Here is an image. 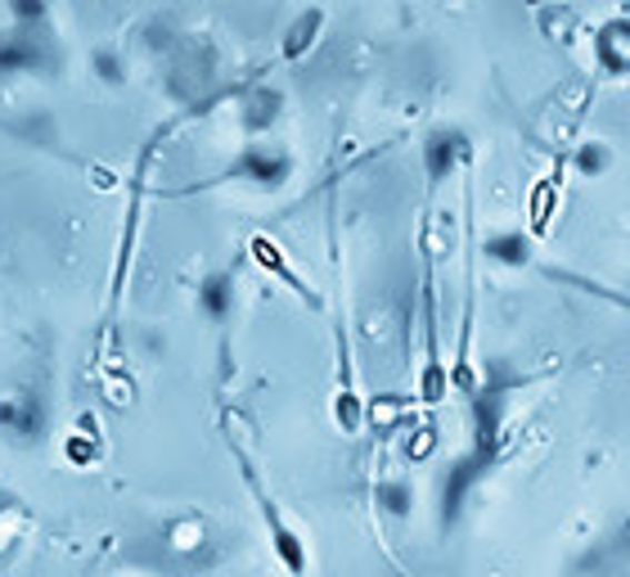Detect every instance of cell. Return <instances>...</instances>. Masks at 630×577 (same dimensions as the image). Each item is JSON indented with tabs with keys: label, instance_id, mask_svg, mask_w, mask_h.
Listing matches in <instances>:
<instances>
[{
	"label": "cell",
	"instance_id": "obj_6",
	"mask_svg": "<svg viewBox=\"0 0 630 577\" xmlns=\"http://www.w3.org/2000/svg\"><path fill=\"white\" fill-rule=\"evenodd\" d=\"M320 23H324V14H320V10H307V14H302V23H293V32H289V46H284V54H289V59H293V54H302V50L316 41L311 32H316Z\"/></svg>",
	"mask_w": 630,
	"mask_h": 577
},
{
	"label": "cell",
	"instance_id": "obj_1",
	"mask_svg": "<svg viewBox=\"0 0 630 577\" xmlns=\"http://www.w3.org/2000/svg\"><path fill=\"white\" fill-rule=\"evenodd\" d=\"M243 478H248V487H252V497H257V510L266 515V528H270V541H276V555L284 559V568L293 573V577H302L307 573V546H302V537L280 519V510H276V501L266 497V487L257 483V469L243 460Z\"/></svg>",
	"mask_w": 630,
	"mask_h": 577
},
{
	"label": "cell",
	"instance_id": "obj_5",
	"mask_svg": "<svg viewBox=\"0 0 630 577\" xmlns=\"http://www.w3.org/2000/svg\"><path fill=\"white\" fill-rule=\"evenodd\" d=\"M230 302H234V276H230V271L208 276L203 289H199V307H203L212 320H226V316H230Z\"/></svg>",
	"mask_w": 630,
	"mask_h": 577
},
{
	"label": "cell",
	"instance_id": "obj_4",
	"mask_svg": "<svg viewBox=\"0 0 630 577\" xmlns=\"http://www.w3.org/2000/svg\"><path fill=\"white\" fill-rule=\"evenodd\" d=\"M0 425H6L10 434L32 438L41 429V406L28 401V397H6V401H0Z\"/></svg>",
	"mask_w": 630,
	"mask_h": 577
},
{
	"label": "cell",
	"instance_id": "obj_7",
	"mask_svg": "<svg viewBox=\"0 0 630 577\" xmlns=\"http://www.w3.org/2000/svg\"><path fill=\"white\" fill-rule=\"evenodd\" d=\"M379 506H383L388 515H406V510H410V487H406V483H383V487H379Z\"/></svg>",
	"mask_w": 630,
	"mask_h": 577
},
{
	"label": "cell",
	"instance_id": "obj_2",
	"mask_svg": "<svg viewBox=\"0 0 630 577\" xmlns=\"http://www.w3.org/2000/svg\"><path fill=\"white\" fill-rule=\"evenodd\" d=\"M248 253H252V262L261 267V271H270V276H280L298 298H307V307H320V298H316V289L289 267V258H284V249H280V243L276 239H266V235H252L248 239Z\"/></svg>",
	"mask_w": 630,
	"mask_h": 577
},
{
	"label": "cell",
	"instance_id": "obj_3",
	"mask_svg": "<svg viewBox=\"0 0 630 577\" xmlns=\"http://www.w3.org/2000/svg\"><path fill=\"white\" fill-rule=\"evenodd\" d=\"M460 149H464V136H460V131H450V127L432 131V136H428V145H423L428 177H432V181H441V177L450 172V162H456V153H460Z\"/></svg>",
	"mask_w": 630,
	"mask_h": 577
}]
</instances>
